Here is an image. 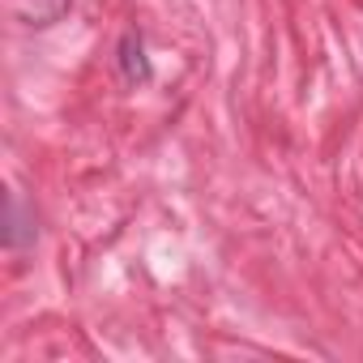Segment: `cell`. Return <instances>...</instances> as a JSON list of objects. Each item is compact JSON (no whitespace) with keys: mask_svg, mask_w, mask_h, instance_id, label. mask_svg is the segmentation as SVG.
<instances>
[{"mask_svg":"<svg viewBox=\"0 0 363 363\" xmlns=\"http://www.w3.org/2000/svg\"><path fill=\"white\" fill-rule=\"evenodd\" d=\"M116 65H120V77L128 86H145L154 73H150V60H145V39L141 30H124L120 35V48H116Z\"/></svg>","mask_w":363,"mask_h":363,"instance_id":"obj_1","label":"cell"},{"mask_svg":"<svg viewBox=\"0 0 363 363\" xmlns=\"http://www.w3.org/2000/svg\"><path fill=\"white\" fill-rule=\"evenodd\" d=\"M30 240H35V227L22 223V201L9 197V231H5V244H9V248H26Z\"/></svg>","mask_w":363,"mask_h":363,"instance_id":"obj_2","label":"cell"}]
</instances>
